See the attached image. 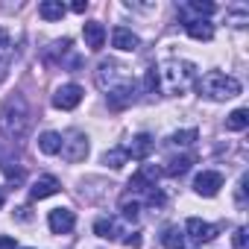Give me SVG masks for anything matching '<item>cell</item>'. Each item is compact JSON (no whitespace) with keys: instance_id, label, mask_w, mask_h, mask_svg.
<instances>
[{"instance_id":"1","label":"cell","mask_w":249,"mask_h":249,"mask_svg":"<svg viewBox=\"0 0 249 249\" xmlns=\"http://www.w3.org/2000/svg\"><path fill=\"white\" fill-rule=\"evenodd\" d=\"M156 73H159V88L170 97L185 94L196 82V65L185 62V59H167L156 68Z\"/></svg>"},{"instance_id":"2","label":"cell","mask_w":249,"mask_h":249,"mask_svg":"<svg viewBox=\"0 0 249 249\" xmlns=\"http://www.w3.org/2000/svg\"><path fill=\"white\" fill-rule=\"evenodd\" d=\"M196 88H199L202 97H208V100H214V103H223V100H231V97L240 94V82H237L234 76L223 73V71H208V73H202V79L196 82Z\"/></svg>"},{"instance_id":"3","label":"cell","mask_w":249,"mask_h":249,"mask_svg":"<svg viewBox=\"0 0 249 249\" xmlns=\"http://www.w3.org/2000/svg\"><path fill=\"white\" fill-rule=\"evenodd\" d=\"M30 123H33V117H30L27 100H24V97H12V100L3 106V132H6L9 138L21 141V138L27 135V129H30Z\"/></svg>"},{"instance_id":"4","label":"cell","mask_w":249,"mask_h":249,"mask_svg":"<svg viewBox=\"0 0 249 249\" xmlns=\"http://www.w3.org/2000/svg\"><path fill=\"white\" fill-rule=\"evenodd\" d=\"M59 153H62V159L71 161V164L85 161V159H88V135L79 132V129L65 132V135H62V150H59Z\"/></svg>"},{"instance_id":"5","label":"cell","mask_w":249,"mask_h":249,"mask_svg":"<svg viewBox=\"0 0 249 249\" xmlns=\"http://www.w3.org/2000/svg\"><path fill=\"white\" fill-rule=\"evenodd\" d=\"M108 108H114V111H123V108H129L135 100H138V85L132 82V79H120L117 85H111L108 88Z\"/></svg>"},{"instance_id":"6","label":"cell","mask_w":249,"mask_h":249,"mask_svg":"<svg viewBox=\"0 0 249 249\" xmlns=\"http://www.w3.org/2000/svg\"><path fill=\"white\" fill-rule=\"evenodd\" d=\"M82 97H85L82 85L68 82V85L56 88V94H53V106H56V108H62V111H71V108H76V106L82 103Z\"/></svg>"},{"instance_id":"7","label":"cell","mask_w":249,"mask_h":249,"mask_svg":"<svg viewBox=\"0 0 249 249\" xmlns=\"http://www.w3.org/2000/svg\"><path fill=\"white\" fill-rule=\"evenodd\" d=\"M220 188H223V173H217V170H202L194 179V191L199 196H217Z\"/></svg>"},{"instance_id":"8","label":"cell","mask_w":249,"mask_h":249,"mask_svg":"<svg viewBox=\"0 0 249 249\" xmlns=\"http://www.w3.org/2000/svg\"><path fill=\"white\" fill-rule=\"evenodd\" d=\"M47 226H50L53 234H68V231H73V226H76V214H73L71 208H53V211L47 214Z\"/></svg>"},{"instance_id":"9","label":"cell","mask_w":249,"mask_h":249,"mask_svg":"<svg viewBox=\"0 0 249 249\" xmlns=\"http://www.w3.org/2000/svg\"><path fill=\"white\" fill-rule=\"evenodd\" d=\"M185 231L191 234L194 243H211V240L217 237V226H211V223H205V220H199V217H188Z\"/></svg>"},{"instance_id":"10","label":"cell","mask_w":249,"mask_h":249,"mask_svg":"<svg viewBox=\"0 0 249 249\" xmlns=\"http://www.w3.org/2000/svg\"><path fill=\"white\" fill-rule=\"evenodd\" d=\"M156 179H159V170H156L153 164H144V167L129 179V194L135 196V194H144V191L156 188Z\"/></svg>"},{"instance_id":"11","label":"cell","mask_w":249,"mask_h":249,"mask_svg":"<svg viewBox=\"0 0 249 249\" xmlns=\"http://www.w3.org/2000/svg\"><path fill=\"white\" fill-rule=\"evenodd\" d=\"M153 147H156V141H153V135H147V132H138L132 141H129V147L123 150L126 153V159H135V161H144L150 153H153Z\"/></svg>"},{"instance_id":"12","label":"cell","mask_w":249,"mask_h":249,"mask_svg":"<svg viewBox=\"0 0 249 249\" xmlns=\"http://www.w3.org/2000/svg\"><path fill=\"white\" fill-rule=\"evenodd\" d=\"M82 38H85V47L88 50H103V44H106V27L100 24V21H85L82 24Z\"/></svg>"},{"instance_id":"13","label":"cell","mask_w":249,"mask_h":249,"mask_svg":"<svg viewBox=\"0 0 249 249\" xmlns=\"http://www.w3.org/2000/svg\"><path fill=\"white\" fill-rule=\"evenodd\" d=\"M111 44H114L117 50H123V53H132V50L141 47V38H138L132 30H126V27H114V30H111Z\"/></svg>"},{"instance_id":"14","label":"cell","mask_w":249,"mask_h":249,"mask_svg":"<svg viewBox=\"0 0 249 249\" xmlns=\"http://www.w3.org/2000/svg\"><path fill=\"white\" fill-rule=\"evenodd\" d=\"M59 179L56 176H41V179H36L33 182V188H30V199L33 202H38V199H47V196H53V194H59Z\"/></svg>"},{"instance_id":"15","label":"cell","mask_w":249,"mask_h":249,"mask_svg":"<svg viewBox=\"0 0 249 249\" xmlns=\"http://www.w3.org/2000/svg\"><path fill=\"white\" fill-rule=\"evenodd\" d=\"M196 15V21H208V15L217 12V3H211V0H191V3L179 6V15Z\"/></svg>"},{"instance_id":"16","label":"cell","mask_w":249,"mask_h":249,"mask_svg":"<svg viewBox=\"0 0 249 249\" xmlns=\"http://www.w3.org/2000/svg\"><path fill=\"white\" fill-rule=\"evenodd\" d=\"M185 33H188L194 41H211V38H214V24H211V21H196V18H191V21H185Z\"/></svg>"},{"instance_id":"17","label":"cell","mask_w":249,"mask_h":249,"mask_svg":"<svg viewBox=\"0 0 249 249\" xmlns=\"http://www.w3.org/2000/svg\"><path fill=\"white\" fill-rule=\"evenodd\" d=\"M94 234L103 240H117L120 237V223L114 217H97L94 220Z\"/></svg>"},{"instance_id":"18","label":"cell","mask_w":249,"mask_h":249,"mask_svg":"<svg viewBox=\"0 0 249 249\" xmlns=\"http://www.w3.org/2000/svg\"><path fill=\"white\" fill-rule=\"evenodd\" d=\"M68 12V6L62 3V0H44V3H38V15L44 21H62Z\"/></svg>"},{"instance_id":"19","label":"cell","mask_w":249,"mask_h":249,"mask_svg":"<svg viewBox=\"0 0 249 249\" xmlns=\"http://www.w3.org/2000/svg\"><path fill=\"white\" fill-rule=\"evenodd\" d=\"M38 150H41L44 156H59V150H62V135H59V132H41Z\"/></svg>"},{"instance_id":"20","label":"cell","mask_w":249,"mask_h":249,"mask_svg":"<svg viewBox=\"0 0 249 249\" xmlns=\"http://www.w3.org/2000/svg\"><path fill=\"white\" fill-rule=\"evenodd\" d=\"M246 126H249V108H234L226 117V129L229 132H243Z\"/></svg>"},{"instance_id":"21","label":"cell","mask_w":249,"mask_h":249,"mask_svg":"<svg viewBox=\"0 0 249 249\" xmlns=\"http://www.w3.org/2000/svg\"><path fill=\"white\" fill-rule=\"evenodd\" d=\"M191 164H194V156H176V159H170V161L164 164L161 173H167V176H182V173L191 170Z\"/></svg>"},{"instance_id":"22","label":"cell","mask_w":249,"mask_h":249,"mask_svg":"<svg viewBox=\"0 0 249 249\" xmlns=\"http://www.w3.org/2000/svg\"><path fill=\"white\" fill-rule=\"evenodd\" d=\"M120 214H123V220H138V214H141V202H138V196H132V194H123V199H120Z\"/></svg>"},{"instance_id":"23","label":"cell","mask_w":249,"mask_h":249,"mask_svg":"<svg viewBox=\"0 0 249 249\" xmlns=\"http://www.w3.org/2000/svg\"><path fill=\"white\" fill-rule=\"evenodd\" d=\"M161 243L167 249H185V231L179 226H167L164 234H161Z\"/></svg>"},{"instance_id":"24","label":"cell","mask_w":249,"mask_h":249,"mask_svg":"<svg viewBox=\"0 0 249 249\" xmlns=\"http://www.w3.org/2000/svg\"><path fill=\"white\" fill-rule=\"evenodd\" d=\"M117 62H103L100 68H97V85L100 88H111V79L117 76Z\"/></svg>"},{"instance_id":"25","label":"cell","mask_w":249,"mask_h":249,"mask_svg":"<svg viewBox=\"0 0 249 249\" xmlns=\"http://www.w3.org/2000/svg\"><path fill=\"white\" fill-rule=\"evenodd\" d=\"M196 138H199L196 129H182V132H173V135L167 138V144H170V147H191Z\"/></svg>"},{"instance_id":"26","label":"cell","mask_w":249,"mask_h":249,"mask_svg":"<svg viewBox=\"0 0 249 249\" xmlns=\"http://www.w3.org/2000/svg\"><path fill=\"white\" fill-rule=\"evenodd\" d=\"M126 161H129V159H126V153H123V150H108V153L103 156V164L111 167V170H120Z\"/></svg>"},{"instance_id":"27","label":"cell","mask_w":249,"mask_h":249,"mask_svg":"<svg viewBox=\"0 0 249 249\" xmlns=\"http://www.w3.org/2000/svg\"><path fill=\"white\" fill-rule=\"evenodd\" d=\"M144 199H147V205L150 208H161L167 199H164V194L159 191V188H150V191H144Z\"/></svg>"},{"instance_id":"28","label":"cell","mask_w":249,"mask_h":249,"mask_svg":"<svg viewBox=\"0 0 249 249\" xmlns=\"http://www.w3.org/2000/svg\"><path fill=\"white\" fill-rule=\"evenodd\" d=\"M231 243H234V249H249V240H246V226H237V229H234Z\"/></svg>"},{"instance_id":"29","label":"cell","mask_w":249,"mask_h":249,"mask_svg":"<svg viewBox=\"0 0 249 249\" xmlns=\"http://www.w3.org/2000/svg\"><path fill=\"white\" fill-rule=\"evenodd\" d=\"M246 182H249V176L243 173V176H240V182H237V196H234L237 208H246Z\"/></svg>"},{"instance_id":"30","label":"cell","mask_w":249,"mask_h":249,"mask_svg":"<svg viewBox=\"0 0 249 249\" xmlns=\"http://www.w3.org/2000/svg\"><path fill=\"white\" fill-rule=\"evenodd\" d=\"M144 88H147L150 94L159 88V73H156V68H150V71H147V76H144Z\"/></svg>"},{"instance_id":"31","label":"cell","mask_w":249,"mask_h":249,"mask_svg":"<svg viewBox=\"0 0 249 249\" xmlns=\"http://www.w3.org/2000/svg\"><path fill=\"white\" fill-rule=\"evenodd\" d=\"M123 246H129V249H138V246H141V231H129L126 237H123Z\"/></svg>"},{"instance_id":"32","label":"cell","mask_w":249,"mask_h":249,"mask_svg":"<svg viewBox=\"0 0 249 249\" xmlns=\"http://www.w3.org/2000/svg\"><path fill=\"white\" fill-rule=\"evenodd\" d=\"M0 249H18V243L9 234H0Z\"/></svg>"},{"instance_id":"33","label":"cell","mask_w":249,"mask_h":249,"mask_svg":"<svg viewBox=\"0 0 249 249\" xmlns=\"http://www.w3.org/2000/svg\"><path fill=\"white\" fill-rule=\"evenodd\" d=\"M71 9H73V12H85V9H88V3H85V0H76Z\"/></svg>"},{"instance_id":"34","label":"cell","mask_w":249,"mask_h":249,"mask_svg":"<svg viewBox=\"0 0 249 249\" xmlns=\"http://www.w3.org/2000/svg\"><path fill=\"white\" fill-rule=\"evenodd\" d=\"M18 217L21 220H30V208H18Z\"/></svg>"},{"instance_id":"35","label":"cell","mask_w":249,"mask_h":249,"mask_svg":"<svg viewBox=\"0 0 249 249\" xmlns=\"http://www.w3.org/2000/svg\"><path fill=\"white\" fill-rule=\"evenodd\" d=\"M0 205H3V191H0Z\"/></svg>"}]
</instances>
